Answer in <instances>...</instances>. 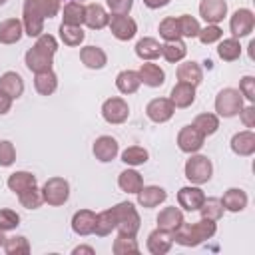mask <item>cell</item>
<instances>
[{
    "mask_svg": "<svg viewBox=\"0 0 255 255\" xmlns=\"http://www.w3.org/2000/svg\"><path fill=\"white\" fill-rule=\"evenodd\" d=\"M217 231V223L213 219H207V217H201L199 221L195 223H181L173 233V241L177 245H183V247H197L201 245L203 241L211 239Z\"/></svg>",
    "mask_w": 255,
    "mask_h": 255,
    "instance_id": "cell-1",
    "label": "cell"
},
{
    "mask_svg": "<svg viewBox=\"0 0 255 255\" xmlns=\"http://www.w3.org/2000/svg\"><path fill=\"white\" fill-rule=\"evenodd\" d=\"M114 217H116V229L118 233L124 235H135L141 227V219L139 213L135 209V205L131 201H120L118 205L112 207Z\"/></svg>",
    "mask_w": 255,
    "mask_h": 255,
    "instance_id": "cell-2",
    "label": "cell"
},
{
    "mask_svg": "<svg viewBox=\"0 0 255 255\" xmlns=\"http://www.w3.org/2000/svg\"><path fill=\"white\" fill-rule=\"evenodd\" d=\"M213 175V163L207 155L201 153H191V157L185 161V177L193 183V185H203L211 179Z\"/></svg>",
    "mask_w": 255,
    "mask_h": 255,
    "instance_id": "cell-3",
    "label": "cell"
},
{
    "mask_svg": "<svg viewBox=\"0 0 255 255\" xmlns=\"http://www.w3.org/2000/svg\"><path fill=\"white\" fill-rule=\"evenodd\" d=\"M243 110V96L235 88H223L215 98V112L221 118H235Z\"/></svg>",
    "mask_w": 255,
    "mask_h": 255,
    "instance_id": "cell-4",
    "label": "cell"
},
{
    "mask_svg": "<svg viewBox=\"0 0 255 255\" xmlns=\"http://www.w3.org/2000/svg\"><path fill=\"white\" fill-rule=\"evenodd\" d=\"M42 197H44V203L48 205H54V207L64 205L70 197V183L64 177H50L42 187Z\"/></svg>",
    "mask_w": 255,
    "mask_h": 255,
    "instance_id": "cell-5",
    "label": "cell"
},
{
    "mask_svg": "<svg viewBox=\"0 0 255 255\" xmlns=\"http://www.w3.org/2000/svg\"><path fill=\"white\" fill-rule=\"evenodd\" d=\"M102 116L108 124H124L129 118V106L124 98H108L102 104Z\"/></svg>",
    "mask_w": 255,
    "mask_h": 255,
    "instance_id": "cell-6",
    "label": "cell"
},
{
    "mask_svg": "<svg viewBox=\"0 0 255 255\" xmlns=\"http://www.w3.org/2000/svg\"><path fill=\"white\" fill-rule=\"evenodd\" d=\"M253 28H255V14L249 8H239L229 18V30H231L233 38L249 36L253 32Z\"/></svg>",
    "mask_w": 255,
    "mask_h": 255,
    "instance_id": "cell-7",
    "label": "cell"
},
{
    "mask_svg": "<svg viewBox=\"0 0 255 255\" xmlns=\"http://www.w3.org/2000/svg\"><path fill=\"white\" fill-rule=\"evenodd\" d=\"M108 26H110V32L114 34V38H118L122 42L131 40L135 36V32H137L135 20L129 18L128 14H112Z\"/></svg>",
    "mask_w": 255,
    "mask_h": 255,
    "instance_id": "cell-8",
    "label": "cell"
},
{
    "mask_svg": "<svg viewBox=\"0 0 255 255\" xmlns=\"http://www.w3.org/2000/svg\"><path fill=\"white\" fill-rule=\"evenodd\" d=\"M60 12V0H24L22 14L36 16L40 20L54 18Z\"/></svg>",
    "mask_w": 255,
    "mask_h": 255,
    "instance_id": "cell-9",
    "label": "cell"
},
{
    "mask_svg": "<svg viewBox=\"0 0 255 255\" xmlns=\"http://www.w3.org/2000/svg\"><path fill=\"white\" fill-rule=\"evenodd\" d=\"M145 114L151 122L155 124H165L171 120V116L175 114V106L171 104L169 98H153L149 100V104L145 106Z\"/></svg>",
    "mask_w": 255,
    "mask_h": 255,
    "instance_id": "cell-10",
    "label": "cell"
},
{
    "mask_svg": "<svg viewBox=\"0 0 255 255\" xmlns=\"http://www.w3.org/2000/svg\"><path fill=\"white\" fill-rule=\"evenodd\" d=\"M203 141H205V135L199 133L193 126H183L177 133V147L183 151V153H195L203 147Z\"/></svg>",
    "mask_w": 255,
    "mask_h": 255,
    "instance_id": "cell-11",
    "label": "cell"
},
{
    "mask_svg": "<svg viewBox=\"0 0 255 255\" xmlns=\"http://www.w3.org/2000/svg\"><path fill=\"white\" fill-rule=\"evenodd\" d=\"M92 151H94V155H96L98 161L108 163V161L116 159V155L120 153V143H118V139L112 137V135H100V137L94 141Z\"/></svg>",
    "mask_w": 255,
    "mask_h": 255,
    "instance_id": "cell-12",
    "label": "cell"
},
{
    "mask_svg": "<svg viewBox=\"0 0 255 255\" xmlns=\"http://www.w3.org/2000/svg\"><path fill=\"white\" fill-rule=\"evenodd\" d=\"M203 201H205V193L197 185H185L177 191V203L185 211H197Z\"/></svg>",
    "mask_w": 255,
    "mask_h": 255,
    "instance_id": "cell-13",
    "label": "cell"
},
{
    "mask_svg": "<svg viewBox=\"0 0 255 255\" xmlns=\"http://www.w3.org/2000/svg\"><path fill=\"white\" fill-rule=\"evenodd\" d=\"M199 16L205 24H219L227 16V2L225 0H201Z\"/></svg>",
    "mask_w": 255,
    "mask_h": 255,
    "instance_id": "cell-14",
    "label": "cell"
},
{
    "mask_svg": "<svg viewBox=\"0 0 255 255\" xmlns=\"http://www.w3.org/2000/svg\"><path fill=\"white\" fill-rule=\"evenodd\" d=\"M135 195H137V203L145 209L157 207L159 203H163L167 199V191L159 185H143Z\"/></svg>",
    "mask_w": 255,
    "mask_h": 255,
    "instance_id": "cell-15",
    "label": "cell"
},
{
    "mask_svg": "<svg viewBox=\"0 0 255 255\" xmlns=\"http://www.w3.org/2000/svg\"><path fill=\"white\" fill-rule=\"evenodd\" d=\"M173 245V237L169 231H163V229H153L149 235H147V251L151 255H165Z\"/></svg>",
    "mask_w": 255,
    "mask_h": 255,
    "instance_id": "cell-16",
    "label": "cell"
},
{
    "mask_svg": "<svg viewBox=\"0 0 255 255\" xmlns=\"http://www.w3.org/2000/svg\"><path fill=\"white\" fill-rule=\"evenodd\" d=\"M94 227H96V213L92 209H80L74 213L72 217V231L76 235H92L94 233Z\"/></svg>",
    "mask_w": 255,
    "mask_h": 255,
    "instance_id": "cell-17",
    "label": "cell"
},
{
    "mask_svg": "<svg viewBox=\"0 0 255 255\" xmlns=\"http://www.w3.org/2000/svg\"><path fill=\"white\" fill-rule=\"evenodd\" d=\"M108 22H110V14L106 12V8H104L102 4L92 2V4L86 6L84 24H86L88 28H92V30H102V28L108 26Z\"/></svg>",
    "mask_w": 255,
    "mask_h": 255,
    "instance_id": "cell-18",
    "label": "cell"
},
{
    "mask_svg": "<svg viewBox=\"0 0 255 255\" xmlns=\"http://www.w3.org/2000/svg\"><path fill=\"white\" fill-rule=\"evenodd\" d=\"M137 74H139L141 84L147 86V88H159V86H163V82H165V72H163L157 64H153V62L141 64L139 70H137Z\"/></svg>",
    "mask_w": 255,
    "mask_h": 255,
    "instance_id": "cell-19",
    "label": "cell"
},
{
    "mask_svg": "<svg viewBox=\"0 0 255 255\" xmlns=\"http://www.w3.org/2000/svg\"><path fill=\"white\" fill-rule=\"evenodd\" d=\"M169 100H171V104L175 108H189L195 102V86L185 84V82H177L171 88Z\"/></svg>",
    "mask_w": 255,
    "mask_h": 255,
    "instance_id": "cell-20",
    "label": "cell"
},
{
    "mask_svg": "<svg viewBox=\"0 0 255 255\" xmlns=\"http://www.w3.org/2000/svg\"><path fill=\"white\" fill-rule=\"evenodd\" d=\"M231 149H233V153H237V155H241V157L253 155V153H255V133H253L251 129L237 131V133L231 137Z\"/></svg>",
    "mask_w": 255,
    "mask_h": 255,
    "instance_id": "cell-21",
    "label": "cell"
},
{
    "mask_svg": "<svg viewBox=\"0 0 255 255\" xmlns=\"http://www.w3.org/2000/svg\"><path fill=\"white\" fill-rule=\"evenodd\" d=\"M155 221H157V227H159V229L173 233V231L183 223V213H181V209L175 207V205L163 207V209L159 211V215H157Z\"/></svg>",
    "mask_w": 255,
    "mask_h": 255,
    "instance_id": "cell-22",
    "label": "cell"
},
{
    "mask_svg": "<svg viewBox=\"0 0 255 255\" xmlns=\"http://www.w3.org/2000/svg\"><path fill=\"white\" fill-rule=\"evenodd\" d=\"M0 92L10 96L12 100H18L24 94V80L18 72H4L0 76Z\"/></svg>",
    "mask_w": 255,
    "mask_h": 255,
    "instance_id": "cell-23",
    "label": "cell"
},
{
    "mask_svg": "<svg viewBox=\"0 0 255 255\" xmlns=\"http://www.w3.org/2000/svg\"><path fill=\"white\" fill-rule=\"evenodd\" d=\"M80 60L86 68L90 70H102L106 64H108V56L102 48L98 46H84L80 50Z\"/></svg>",
    "mask_w": 255,
    "mask_h": 255,
    "instance_id": "cell-24",
    "label": "cell"
},
{
    "mask_svg": "<svg viewBox=\"0 0 255 255\" xmlns=\"http://www.w3.org/2000/svg\"><path fill=\"white\" fill-rule=\"evenodd\" d=\"M52 60H54V56H48V54H44V52L36 50L34 46H32V48L26 52V56H24L26 68H28L30 72H34V74H38V72H46V70H52Z\"/></svg>",
    "mask_w": 255,
    "mask_h": 255,
    "instance_id": "cell-25",
    "label": "cell"
},
{
    "mask_svg": "<svg viewBox=\"0 0 255 255\" xmlns=\"http://www.w3.org/2000/svg\"><path fill=\"white\" fill-rule=\"evenodd\" d=\"M247 193L243 191V189H239V187H229L225 193H223V197H221V205H223V209H227V211H231V213H239V211H243L245 207H247Z\"/></svg>",
    "mask_w": 255,
    "mask_h": 255,
    "instance_id": "cell-26",
    "label": "cell"
},
{
    "mask_svg": "<svg viewBox=\"0 0 255 255\" xmlns=\"http://www.w3.org/2000/svg\"><path fill=\"white\" fill-rule=\"evenodd\" d=\"M24 34L22 20L18 18H8L0 22V44H16Z\"/></svg>",
    "mask_w": 255,
    "mask_h": 255,
    "instance_id": "cell-27",
    "label": "cell"
},
{
    "mask_svg": "<svg viewBox=\"0 0 255 255\" xmlns=\"http://www.w3.org/2000/svg\"><path fill=\"white\" fill-rule=\"evenodd\" d=\"M135 56L139 60H143V62H151V60H155V58L161 56V44L155 38L145 36V38L137 40V44H135Z\"/></svg>",
    "mask_w": 255,
    "mask_h": 255,
    "instance_id": "cell-28",
    "label": "cell"
},
{
    "mask_svg": "<svg viewBox=\"0 0 255 255\" xmlns=\"http://www.w3.org/2000/svg\"><path fill=\"white\" fill-rule=\"evenodd\" d=\"M84 14H86V6L78 0H68L64 4L62 10V24H70V26H82L84 24Z\"/></svg>",
    "mask_w": 255,
    "mask_h": 255,
    "instance_id": "cell-29",
    "label": "cell"
},
{
    "mask_svg": "<svg viewBox=\"0 0 255 255\" xmlns=\"http://www.w3.org/2000/svg\"><path fill=\"white\" fill-rule=\"evenodd\" d=\"M177 80L191 86H199L203 82V70L197 62H183L177 66Z\"/></svg>",
    "mask_w": 255,
    "mask_h": 255,
    "instance_id": "cell-30",
    "label": "cell"
},
{
    "mask_svg": "<svg viewBox=\"0 0 255 255\" xmlns=\"http://www.w3.org/2000/svg\"><path fill=\"white\" fill-rule=\"evenodd\" d=\"M34 88L40 96H52L58 88V76L52 72V70H46V72H38L34 76Z\"/></svg>",
    "mask_w": 255,
    "mask_h": 255,
    "instance_id": "cell-31",
    "label": "cell"
},
{
    "mask_svg": "<svg viewBox=\"0 0 255 255\" xmlns=\"http://www.w3.org/2000/svg\"><path fill=\"white\" fill-rule=\"evenodd\" d=\"M116 86H118V90H120L122 94H126V96H128V94H135L137 88L141 86L139 74L133 72V70H124V72L118 74V78H116Z\"/></svg>",
    "mask_w": 255,
    "mask_h": 255,
    "instance_id": "cell-32",
    "label": "cell"
},
{
    "mask_svg": "<svg viewBox=\"0 0 255 255\" xmlns=\"http://www.w3.org/2000/svg\"><path fill=\"white\" fill-rule=\"evenodd\" d=\"M6 185H8L10 191H14V193L18 195V193H22L24 189L36 185V175H32L30 171H14V173H10Z\"/></svg>",
    "mask_w": 255,
    "mask_h": 255,
    "instance_id": "cell-33",
    "label": "cell"
},
{
    "mask_svg": "<svg viewBox=\"0 0 255 255\" xmlns=\"http://www.w3.org/2000/svg\"><path fill=\"white\" fill-rule=\"evenodd\" d=\"M118 185L126 193H137L143 187V177L135 169H124L118 177Z\"/></svg>",
    "mask_w": 255,
    "mask_h": 255,
    "instance_id": "cell-34",
    "label": "cell"
},
{
    "mask_svg": "<svg viewBox=\"0 0 255 255\" xmlns=\"http://www.w3.org/2000/svg\"><path fill=\"white\" fill-rule=\"evenodd\" d=\"M187 54V46L181 40H169L165 44H161V56L169 62V64H177L185 58Z\"/></svg>",
    "mask_w": 255,
    "mask_h": 255,
    "instance_id": "cell-35",
    "label": "cell"
},
{
    "mask_svg": "<svg viewBox=\"0 0 255 255\" xmlns=\"http://www.w3.org/2000/svg\"><path fill=\"white\" fill-rule=\"evenodd\" d=\"M199 133H203L205 137L207 135H213L217 129H219V118H217V114H199V116H195V120H193V124H191Z\"/></svg>",
    "mask_w": 255,
    "mask_h": 255,
    "instance_id": "cell-36",
    "label": "cell"
},
{
    "mask_svg": "<svg viewBox=\"0 0 255 255\" xmlns=\"http://www.w3.org/2000/svg\"><path fill=\"white\" fill-rule=\"evenodd\" d=\"M217 56L223 60V62H235L239 60L241 56V44L237 38H225L219 42L217 46Z\"/></svg>",
    "mask_w": 255,
    "mask_h": 255,
    "instance_id": "cell-37",
    "label": "cell"
},
{
    "mask_svg": "<svg viewBox=\"0 0 255 255\" xmlns=\"http://www.w3.org/2000/svg\"><path fill=\"white\" fill-rule=\"evenodd\" d=\"M60 40L66 44V46H70V48H76V46H80L82 42H84V38H86V34H84V30H82V26H70V24H60Z\"/></svg>",
    "mask_w": 255,
    "mask_h": 255,
    "instance_id": "cell-38",
    "label": "cell"
},
{
    "mask_svg": "<svg viewBox=\"0 0 255 255\" xmlns=\"http://www.w3.org/2000/svg\"><path fill=\"white\" fill-rule=\"evenodd\" d=\"M112 251L116 255H131V253H139V245L135 241V235H124L118 233V237L114 239Z\"/></svg>",
    "mask_w": 255,
    "mask_h": 255,
    "instance_id": "cell-39",
    "label": "cell"
},
{
    "mask_svg": "<svg viewBox=\"0 0 255 255\" xmlns=\"http://www.w3.org/2000/svg\"><path fill=\"white\" fill-rule=\"evenodd\" d=\"M114 229H116V217H114V211H112V209H106V211H102V213L96 215L94 233H96L98 237H106V235H110Z\"/></svg>",
    "mask_w": 255,
    "mask_h": 255,
    "instance_id": "cell-40",
    "label": "cell"
},
{
    "mask_svg": "<svg viewBox=\"0 0 255 255\" xmlns=\"http://www.w3.org/2000/svg\"><path fill=\"white\" fill-rule=\"evenodd\" d=\"M147 157H149V153H147V149L141 147V145H129V147H126V149L122 151V161H124L126 165H133V167L145 163Z\"/></svg>",
    "mask_w": 255,
    "mask_h": 255,
    "instance_id": "cell-41",
    "label": "cell"
},
{
    "mask_svg": "<svg viewBox=\"0 0 255 255\" xmlns=\"http://www.w3.org/2000/svg\"><path fill=\"white\" fill-rule=\"evenodd\" d=\"M201 213V217H207V219H213V221H219L223 217V205H221V199L219 197H205V201L201 203V207L197 209Z\"/></svg>",
    "mask_w": 255,
    "mask_h": 255,
    "instance_id": "cell-42",
    "label": "cell"
},
{
    "mask_svg": "<svg viewBox=\"0 0 255 255\" xmlns=\"http://www.w3.org/2000/svg\"><path fill=\"white\" fill-rule=\"evenodd\" d=\"M18 201H20V205L26 207V209H38V207L44 203L42 189H38L36 185H34V187H28V189H24L22 193H18Z\"/></svg>",
    "mask_w": 255,
    "mask_h": 255,
    "instance_id": "cell-43",
    "label": "cell"
},
{
    "mask_svg": "<svg viewBox=\"0 0 255 255\" xmlns=\"http://www.w3.org/2000/svg\"><path fill=\"white\" fill-rule=\"evenodd\" d=\"M159 36L169 42V40H181V32H179V22L175 16H167L159 22Z\"/></svg>",
    "mask_w": 255,
    "mask_h": 255,
    "instance_id": "cell-44",
    "label": "cell"
},
{
    "mask_svg": "<svg viewBox=\"0 0 255 255\" xmlns=\"http://www.w3.org/2000/svg\"><path fill=\"white\" fill-rule=\"evenodd\" d=\"M4 251H6V255H26V253H30V243H28V239L24 235L6 237Z\"/></svg>",
    "mask_w": 255,
    "mask_h": 255,
    "instance_id": "cell-45",
    "label": "cell"
},
{
    "mask_svg": "<svg viewBox=\"0 0 255 255\" xmlns=\"http://www.w3.org/2000/svg\"><path fill=\"white\" fill-rule=\"evenodd\" d=\"M177 22H179V32H181V36H185V38H197L201 26H199V22H197L193 16L181 14V16L177 18Z\"/></svg>",
    "mask_w": 255,
    "mask_h": 255,
    "instance_id": "cell-46",
    "label": "cell"
},
{
    "mask_svg": "<svg viewBox=\"0 0 255 255\" xmlns=\"http://www.w3.org/2000/svg\"><path fill=\"white\" fill-rule=\"evenodd\" d=\"M221 36H223V30H221L217 24H207V26L201 28L199 34H197L199 42L205 44V46H207V44H213V42H219Z\"/></svg>",
    "mask_w": 255,
    "mask_h": 255,
    "instance_id": "cell-47",
    "label": "cell"
},
{
    "mask_svg": "<svg viewBox=\"0 0 255 255\" xmlns=\"http://www.w3.org/2000/svg\"><path fill=\"white\" fill-rule=\"evenodd\" d=\"M36 50L48 54V56H54L58 52V40L52 36V34H40L36 38V44H34Z\"/></svg>",
    "mask_w": 255,
    "mask_h": 255,
    "instance_id": "cell-48",
    "label": "cell"
},
{
    "mask_svg": "<svg viewBox=\"0 0 255 255\" xmlns=\"http://www.w3.org/2000/svg\"><path fill=\"white\" fill-rule=\"evenodd\" d=\"M16 161V149L14 143L8 139L0 141V167H10Z\"/></svg>",
    "mask_w": 255,
    "mask_h": 255,
    "instance_id": "cell-49",
    "label": "cell"
},
{
    "mask_svg": "<svg viewBox=\"0 0 255 255\" xmlns=\"http://www.w3.org/2000/svg\"><path fill=\"white\" fill-rule=\"evenodd\" d=\"M20 225V215L12 209H0V229L2 231H10L16 229Z\"/></svg>",
    "mask_w": 255,
    "mask_h": 255,
    "instance_id": "cell-50",
    "label": "cell"
},
{
    "mask_svg": "<svg viewBox=\"0 0 255 255\" xmlns=\"http://www.w3.org/2000/svg\"><path fill=\"white\" fill-rule=\"evenodd\" d=\"M239 92L243 98H247L251 104L255 102V78L253 76H243L239 82Z\"/></svg>",
    "mask_w": 255,
    "mask_h": 255,
    "instance_id": "cell-51",
    "label": "cell"
},
{
    "mask_svg": "<svg viewBox=\"0 0 255 255\" xmlns=\"http://www.w3.org/2000/svg\"><path fill=\"white\" fill-rule=\"evenodd\" d=\"M106 4L112 14H129L133 0H106Z\"/></svg>",
    "mask_w": 255,
    "mask_h": 255,
    "instance_id": "cell-52",
    "label": "cell"
},
{
    "mask_svg": "<svg viewBox=\"0 0 255 255\" xmlns=\"http://www.w3.org/2000/svg\"><path fill=\"white\" fill-rule=\"evenodd\" d=\"M239 116H241V122H243V126L245 128H255V106L251 104V106H247V108H243L241 112H239Z\"/></svg>",
    "mask_w": 255,
    "mask_h": 255,
    "instance_id": "cell-53",
    "label": "cell"
},
{
    "mask_svg": "<svg viewBox=\"0 0 255 255\" xmlns=\"http://www.w3.org/2000/svg\"><path fill=\"white\" fill-rule=\"evenodd\" d=\"M10 108H12V98H10V96H6L4 92H0V116L8 114V112H10Z\"/></svg>",
    "mask_w": 255,
    "mask_h": 255,
    "instance_id": "cell-54",
    "label": "cell"
},
{
    "mask_svg": "<svg viewBox=\"0 0 255 255\" xmlns=\"http://www.w3.org/2000/svg\"><path fill=\"white\" fill-rule=\"evenodd\" d=\"M171 0H143V4L147 6V8H151V10H157V8H163V6H167Z\"/></svg>",
    "mask_w": 255,
    "mask_h": 255,
    "instance_id": "cell-55",
    "label": "cell"
},
{
    "mask_svg": "<svg viewBox=\"0 0 255 255\" xmlns=\"http://www.w3.org/2000/svg\"><path fill=\"white\" fill-rule=\"evenodd\" d=\"M74 255H80V253H88V255H94V247H90V245H80V247H74V251H72Z\"/></svg>",
    "mask_w": 255,
    "mask_h": 255,
    "instance_id": "cell-56",
    "label": "cell"
},
{
    "mask_svg": "<svg viewBox=\"0 0 255 255\" xmlns=\"http://www.w3.org/2000/svg\"><path fill=\"white\" fill-rule=\"evenodd\" d=\"M4 241H6V237H4V231L0 229V247H4Z\"/></svg>",
    "mask_w": 255,
    "mask_h": 255,
    "instance_id": "cell-57",
    "label": "cell"
},
{
    "mask_svg": "<svg viewBox=\"0 0 255 255\" xmlns=\"http://www.w3.org/2000/svg\"><path fill=\"white\" fill-rule=\"evenodd\" d=\"M2 4H6V0H0V6H2Z\"/></svg>",
    "mask_w": 255,
    "mask_h": 255,
    "instance_id": "cell-58",
    "label": "cell"
}]
</instances>
